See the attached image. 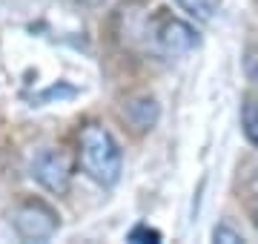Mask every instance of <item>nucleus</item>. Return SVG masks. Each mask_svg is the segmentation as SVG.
Instances as JSON below:
<instances>
[{"label":"nucleus","mask_w":258,"mask_h":244,"mask_svg":"<svg viewBox=\"0 0 258 244\" xmlns=\"http://www.w3.org/2000/svg\"><path fill=\"white\" fill-rule=\"evenodd\" d=\"M241 130H244V138L258 150V98L252 95L241 98Z\"/></svg>","instance_id":"6"},{"label":"nucleus","mask_w":258,"mask_h":244,"mask_svg":"<svg viewBox=\"0 0 258 244\" xmlns=\"http://www.w3.org/2000/svg\"><path fill=\"white\" fill-rule=\"evenodd\" d=\"M158 103H155V98H135V101H129L126 106H123V121L132 127V130L138 132H149L152 127L158 124Z\"/></svg>","instance_id":"5"},{"label":"nucleus","mask_w":258,"mask_h":244,"mask_svg":"<svg viewBox=\"0 0 258 244\" xmlns=\"http://www.w3.org/2000/svg\"><path fill=\"white\" fill-rule=\"evenodd\" d=\"M129 241H138V244H155V241H161V233L158 230H152L149 224H135L132 230H129V235H126Z\"/></svg>","instance_id":"9"},{"label":"nucleus","mask_w":258,"mask_h":244,"mask_svg":"<svg viewBox=\"0 0 258 244\" xmlns=\"http://www.w3.org/2000/svg\"><path fill=\"white\" fill-rule=\"evenodd\" d=\"M244 204H247L252 221L258 224V167H255V172L247 178V184H244Z\"/></svg>","instance_id":"8"},{"label":"nucleus","mask_w":258,"mask_h":244,"mask_svg":"<svg viewBox=\"0 0 258 244\" xmlns=\"http://www.w3.org/2000/svg\"><path fill=\"white\" fill-rule=\"evenodd\" d=\"M175 3H178V9L186 12L198 23H210L215 18V12H218V3L215 0H175Z\"/></svg>","instance_id":"7"},{"label":"nucleus","mask_w":258,"mask_h":244,"mask_svg":"<svg viewBox=\"0 0 258 244\" xmlns=\"http://www.w3.org/2000/svg\"><path fill=\"white\" fill-rule=\"evenodd\" d=\"M32 175L43 190L66 196L72 190V161L63 150H43L32 161Z\"/></svg>","instance_id":"3"},{"label":"nucleus","mask_w":258,"mask_h":244,"mask_svg":"<svg viewBox=\"0 0 258 244\" xmlns=\"http://www.w3.org/2000/svg\"><path fill=\"white\" fill-rule=\"evenodd\" d=\"M212 241H221V244H241L244 241V235L238 230H232L230 224H218L212 230Z\"/></svg>","instance_id":"10"},{"label":"nucleus","mask_w":258,"mask_h":244,"mask_svg":"<svg viewBox=\"0 0 258 244\" xmlns=\"http://www.w3.org/2000/svg\"><path fill=\"white\" fill-rule=\"evenodd\" d=\"M57 213L40 198H26L12 210V227L26 241H46L57 233Z\"/></svg>","instance_id":"2"},{"label":"nucleus","mask_w":258,"mask_h":244,"mask_svg":"<svg viewBox=\"0 0 258 244\" xmlns=\"http://www.w3.org/2000/svg\"><path fill=\"white\" fill-rule=\"evenodd\" d=\"M83 3H101V0H83Z\"/></svg>","instance_id":"12"},{"label":"nucleus","mask_w":258,"mask_h":244,"mask_svg":"<svg viewBox=\"0 0 258 244\" xmlns=\"http://www.w3.org/2000/svg\"><path fill=\"white\" fill-rule=\"evenodd\" d=\"M152 35H155V43L166 55H175V57L189 55L201 43L192 23L175 18V15H158L155 23H152Z\"/></svg>","instance_id":"4"},{"label":"nucleus","mask_w":258,"mask_h":244,"mask_svg":"<svg viewBox=\"0 0 258 244\" xmlns=\"http://www.w3.org/2000/svg\"><path fill=\"white\" fill-rule=\"evenodd\" d=\"M78 164L101 187H115L123 169V152L101 124H86L78 135Z\"/></svg>","instance_id":"1"},{"label":"nucleus","mask_w":258,"mask_h":244,"mask_svg":"<svg viewBox=\"0 0 258 244\" xmlns=\"http://www.w3.org/2000/svg\"><path fill=\"white\" fill-rule=\"evenodd\" d=\"M244 69H247V78L258 86V55H255V52H249V55H247V60H244Z\"/></svg>","instance_id":"11"}]
</instances>
